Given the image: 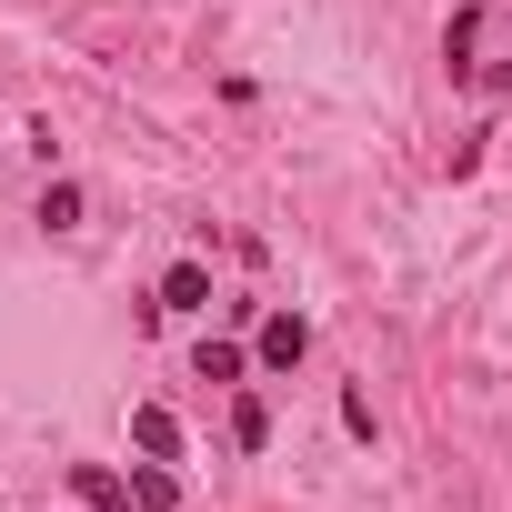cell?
Listing matches in <instances>:
<instances>
[{"label": "cell", "instance_id": "obj_1", "mask_svg": "<svg viewBox=\"0 0 512 512\" xmlns=\"http://www.w3.org/2000/svg\"><path fill=\"white\" fill-rule=\"evenodd\" d=\"M302 352H312V322H302V312H272V322H262V362H272V372H302Z\"/></svg>", "mask_w": 512, "mask_h": 512}, {"label": "cell", "instance_id": "obj_5", "mask_svg": "<svg viewBox=\"0 0 512 512\" xmlns=\"http://www.w3.org/2000/svg\"><path fill=\"white\" fill-rule=\"evenodd\" d=\"M131 502H141V512H171V502H181V472H171V462H131Z\"/></svg>", "mask_w": 512, "mask_h": 512}, {"label": "cell", "instance_id": "obj_8", "mask_svg": "<svg viewBox=\"0 0 512 512\" xmlns=\"http://www.w3.org/2000/svg\"><path fill=\"white\" fill-rule=\"evenodd\" d=\"M191 372H201V382H241V352H231V342H201Z\"/></svg>", "mask_w": 512, "mask_h": 512}, {"label": "cell", "instance_id": "obj_6", "mask_svg": "<svg viewBox=\"0 0 512 512\" xmlns=\"http://www.w3.org/2000/svg\"><path fill=\"white\" fill-rule=\"evenodd\" d=\"M231 442H241V452H262V442H272V402H262V392H241V402H231Z\"/></svg>", "mask_w": 512, "mask_h": 512}, {"label": "cell", "instance_id": "obj_3", "mask_svg": "<svg viewBox=\"0 0 512 512\" xmlns=\"http://www.w3.org/2000/svg\"><path fill=\"white\" fill-rule=\"evenodd\" d=\"M151 312H211V272H201V262H171V272H161V302H151Z\"/></svg>", "mask_w": 512, "mask_h": 512}, {"label": "cell", "instance_id": "obj_2", "mask_svg": "<svg viewBox=\"0 0 512 512\" xmlns=\"http://www.w3.org/2000/svg\"><path fill=\"white\" fill-rule=\"evenodd\" d=\"M71 492H81L91 512H141V502H131V482H121L111 462H71Z\"/></svg>", "mask_w": 512, "mask_h": 512}, {"label": "cell", "instance_id": "obj_7", "mask_svg": "<svg viewBox=\"0 0 512 512\" xmlns=\"http://www.w3.org/2000/svg\"><path fill=\"white\" fill-rule=\"evenodd\" d=\"M31 221H41V231H71V221H81V181H51V191H41V211H31Z\"/></svg>", "mask_w": 512, "mask_h": 512}, {"label": "cell", "instance_id": "obj_4", "mask_svg": "<svg viewBox=\"0 0 512 512\" xmlns=\"http://www.w3.org/2000/svg\"><path fill=\"white\" fill-rule=\"evenodd\" d=\"M131 442H141L151 462H181V422H171L161 402H131Z\"/></svg>", "mask_w": 512, "mask_h": 512}]
</instances>
